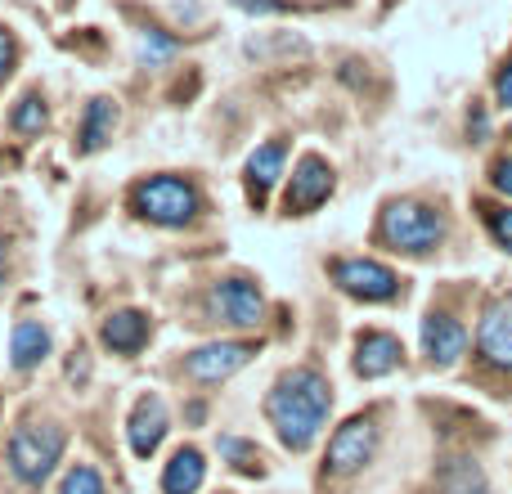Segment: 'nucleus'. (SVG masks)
<instances>
[{"label": "nucleus", "instance_id": "ddd939ff", "mask_svg": "<svg viewBox=\"0 0 512 494\" xmlns=\"http://www.w3.org/2000/svg\"><path fill=\"white\" fill-rule=\"evenodd\" d=\"M463 346H468V333H463L459 319L436 315V310L423 319V355L432 360V369H450L463 355Z\"/></svg>", "mask_w": 512, "mask_h": 494}, {"label": "nucleus", "instance_id": "a878e982", "mask_svg": "<svg viewBox=\"0 0 512 494\" xmlns=\"http://www.w3.org/2000/svg\"><path fill=\"white\" fill-rule=\"evenodd\" d=\"M14 36H9V32H0V81H5L9 77V68H14Z\"/></svg>", "mask_w": 512, "mask_h": 494}, {"label": "nucleus", "instance_id": "6e6552de", "mask_svg": "<svg viewBox=\"0 0 512 494\" xmlns=\"http://www.w3.org/2000/svg\"><path fill=\"white\" fill-rule=\"evenodd\" d=\"M212 310L234 328H256L265 319L261 288L252 279H221L212 288Z\"/></svg>", "mask_w": 512, "mask_h": 494}, {"label": "nucleus", "instance_id": "423d86ee", "mask_svg": "<svg viewBox=\"0 0 512 494\" xmlns=\"http://www.w3.org/2000/svg\"><path fill=\"white\" fill-rule=\"evenodd\" d=\"M373 450H378V423H373V418H351V423H342L337 436L328 441L324 463L333 477H355V472L373 459Z\"/></svg>", "mask_w": 512, "mask_h": 494}, {"label": "nucleus", "instance_id": "6ab92c4d", "mask_svg": "<svg viewBox=\"0 0 512 494\" xmlns=\"http://www.w3.org/2000/svg\"><path fill=\"white\" fill-rule=\"evenodd\" d=\"M221 459L230 463L234 472H243V477H265V454L256 450V441H243V436H221Z\"/></svg>", "mask_w": 512, "mask_h": 494}, {"label": "nucleus", "instance_id": "9d476101", "mask_svg": "<svg viewBox=\"0 0 512 494\" xmlns=\"http://www.w3.org/2000/svg\"><path fill=\"white\" fill-rule=\"evenodd\" d=\"M400 360H405V346H400V337L382 333V328H364L360 337H355V378H387V373L400 369Z\"/></svg>", "mask_w": 512, "mask_h": 494}, {"label": "nucleus", "instance_id": "a211bd4d", "mask_svg": "<svg viewBox=\"0 0 512 494\" xmlns=\"http://www.w3.org/2000/svg\"><path fill=\"white\" fill-rule=\"evenodd\" d=\"M117 131V104L113 99H90L86 113H81V131H77V149L81 153H99Z\"/></svg>", "mask_w": 512, "mask_h": 494}, {"label": "nucleus", "instance_id": "cd10ccee", "mask_svg": "<svg viewBox=\"0 0 512 494\" xmlns=\"http://www.w3.org/2000/svg\"><path fill=\"white\" fill-rule=\"evenodd\" d=\"M0 288H5V247H0Z\"/></svg>", "mask_w": 512, "mask_h": 494}, {"label": "nucleus", "instance_id": "4be33fe9", "mask_svg": "<svg viewBox=\"0 0 512 494\" xmlns=\"http://www.w3.org/2000/svg\"><path fill=\"white\" fill-rule=\"evenodd\" d=\"M59 494H104V477H99L90 463H77V468L63 472Z\"/></svg>", "mask_w": 512, "mask_h": 494}, {"label": "nucleus", "instance_id": "bb28decb", "mask_svg": "<svg viewBox=\"0 0 512 494\" xmlns=\"http://www.w3.org/2000/svg\"><path fill=\"white\" fill-rule=\"evenodd\" d=\"M495 99H499L504 108H512V63L495 77Z\"/></svg>", "mask_w": 512, "mask_h": 494}, {"label": "nucleus", "instance_id": "b1692460", "mask_svg": "<svg viewBox=\"0 0 512 494\" xmlns=\"http://www.w3.org/2000/svg\"><path fill=\"white\" fill-rule=\"evenodd\" d=\"M171 50H176V45H171L167 36H158V32H149V36H144V41H140V59H144V63H158V59H167Z\"/></svg>", "mask_w": 512, "mask_h": 494}, {"label": "nucleus", "instance_id": "5701e85b", "mask_svg": "<svg viewBox=\"0 0 512 494\" xmlns=\"http://www.w3.org/2000/svg\"><path fill=\"white\" fill-rule=\"evenodd\" d=\"M486 225L495 234V243L512 252V207H486Z\"/></svg>", "mask_w": 512, "mask_h": 494}, {"label": "nucleus", "instance_id": "aec40b11", "mask_svg": "<svg viewBox=\"0 0 512 494\" xmlns=\"http://www.w3.org/2000/svg\"><path fill=\"white\" fill-rule=\"evenodd\" d=\"M45 122H50V113H45L41 95H23L14 104V113H9V126H14L18 135H41Z\"/></svg>", "mask_w": 512, "mask_h": 494}, {"label": "nucleus", "instance_id": "39448f33", "mask_svg": "<svg viewBox=\"0 0 512 494\" xmlns=\"http://www.w3.org/2000/svg\"><path fill=\"white\" fill-rule=\"evenodd\" d=\"M333 283L355 301H396L400 297L396 270H387L382 261H369V256L333 261Z\"/></svg>", "mask_w": 512, "mask_h": 494}, {"label": "nucleus", "instance_id": "412c9836", "mask_svg": "<svg viewBox=\"0 0 512 494\" xmlns=\"http://www.w3.org/2000/svg\"><path fill=\"white\" fill-rule=\"evenodd\" d=\"M436 494H490V486L481 481V472L472 468V463H463V468L445 472V481H441V490Z\"/></svg>", "mask_w": 512, "mask_h": 494}, {"label": "nucleus", "instance_id": "4468645a", "mask_svg": "<svg viewBox=\"0 0 512 494\" xmlns=\"http://www.w3.org/2000/svg\"><path fill=\"white\" fill-rule=\"evenodd\" d=\"M283 158H288L283 140L261 144V149H256L252 158H248V171H243V180H248V203H252V207H265L270 189L279 185V176H283Z\"/></svg>", "mask_w": 512, "mask_h": 494}, {"label": "nucleus", "instance_id": "f3484780", "mask_svg": "<svg viewBox=\"0 0 512 494\" xmlns=\"http://www.w3.org/2000/svg\"><path fill=\"white\" fill-rule=\"evenodd\" d=\"M207 477V459L198 445H180L171 463L162 468V494H194Z\"/></svg>", "mask_w": 512, "mask_h": 494}, {"label": "nucleus", "instance_id": "7ed1b4c3", "mask_svg": "<svg viewBox=\"0 0 512 494\" xmlns=\"http://www.w3.org/2000/svg\"><path fill=\"white\" fill-rule=\"evenodd\" d=\"M131 207L153 225H167V230H180L189 225L198 212H203V198L189 180L180 176H153V180H140L131 189Z\"/></svg>", "mask_w": 512, "mask_h": 494}, {"label": "nucleus", "instance_id": "1a4fd4ad", "mask_svg": "<svg viewBox=\"0 0 512 494\" xmlns=\"http://www.w3.org/2000/svg\"><path fill=\"white\" fill-rule=\"evenodd\" d=\"M171 432V418H167V405L162 396H140L131 409V423H126V441H131V454L135 459H153L158 445L167 441Z\"/></svg>", "mask_w": 512, "mask_h": 494}, {"label": "nucleus", "instance_id": "393cba45", "mask_svg": "<svg viewBox=\"0 0 512 494\" xmlns=\"http://www.w3.org/2000/svg\"><path fill=\"white\" fill-rule=\"evenodd\" d=\"M490 185H495L499 194L512 198V158H499L495 167H490Z\"/></svg>", "mask_w": 512, "mask_h": 494}, {"label": "nucleus", "instance_id": "f03ea898", "mask_svg": "<svg viewBox=\"0 0 512 494\" xmlns=\"http://www.w3.org/2000/svg\"><path fill=\"white\" fill-rule=\"evenodd\" d=\"M378 239L387 243L391 252L427 256V252H436V247H441L445 221H441V216H436L427 203H418V198H396V203L382 207Z\"/></svg>", "mask_w": 512, "mask_h": 494}, {"label": "nucleus", "instance_id": "f8f14e48", "mask_svg": "<svg viewBox=\"0 0 512 494\" xmlns=\"http://www.w3.org/2000/svg\"><path fill=\"white\" fill-rule=\"evenodd\" d=\"M477 346H481V360L486 364L512 373V297H499V301H490L486 306Z\"/></svg>", "mask_w": 512, "mask_h": 494}, {"label": "nucleus", "instance_id": "f257e3e1", "mask_svg": "<svg viewBox=\"0 0 512 494\" xmlns=\"http://www.w3.org/2000/svg\"><path fill=\"white\" fill-rule=\"evenodd\" d=\"M333 409V387L319 369H292L265 396V418H270L274 436L288 445L292 454H306L319 441V427L328 423Z\"/></svg>", "mask_w": 512, "mask_h": 494}, {"label": "nucleus", "instance_id": "20e7f679", "mask_svg": "<svg viewBox=\"0 0 512 494\" xmlns=\"http://www.w3.org/2000/svg\"><path fill=\"white\" fill-rule=\"evenodd\" d=\"M63 427H36V423H23L9 432V445H5V463L23 486H41L45 477L54 472V463L63 459Z\"/></svg>", "mask_w": 512, "mask_h": 494}, {"label": "nucleus", "instance_id": "0eeeda50", "mask_svg": "<svg viewBox=\"0 0 512 494\" xmlns=\"http://www.w3.org/2000/svg\"><path fill=\"white\" fill-rule=\"evenodd\" d=\"M328 194H333V167H328L319 153H306V158L297 162V171H292V180H288L283 212L288 216H310L315 207L328 203Z\"/></svg>", "mask_w": 512, "mask_h": 494}, {"label": "nucleus", "instance_id": "2eb2a0df", "mask_svg": "<svg viewBox=\"0 0 512 494\" xmlns=\"http://www.w3.org/2000/svg\"><path fill=\"white\" fill-rule=\"evenodd\" d=\"M99 342H104L113 355H135L144 342H149V315H144V310H117V315L104 319Z\"/></svg>", "mask_w": 512, "mask_h": 494}, {"label": "nucleus", "instance_id": "dca6fc26", "mask_svg": "<svg viewBox=\"0 0 512 494\" xmlns=\"http://www.w3.org/2000/svg\"><path fill=\"white\" fill-rule=\"evenodd\" d=\"M50 355V328L41 319H18L14 333H9V360H14L18 373L36 369V364Z\"/></svg>", "mask_w": 512, "mask_h": 494}, {"label": "nucleus", "instance_id": "9b49d317", "mask_svg": "<svg viewBox=\"0 0 512 494\" xmlns=\"http://www.w3.org/2000/svg\"><path fill=\"white\" fill-rule=\"evenodd\" d=\"M252 355H256V342H212V346H198L185 369L198 382H225L243 364H252Z\"/></svg>", "mask_w": 512, "mask_h": 494}]
</instances>
